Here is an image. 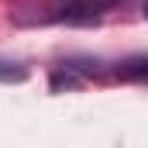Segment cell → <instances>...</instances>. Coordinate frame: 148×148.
I'll return each instance as SVG.
<instances>
[{"instance_id":"cell-1","label":"cell","mask_w":148,"mask_h":148,"mask_svg":"<svg viewBox=\"0 0 148 148\" xmlns=\"http://www.w3.org/2000/svg\"><path fill=\"white\" fill-rule=\"evenodd\" d=\"M28 69L21 62H10V59H0V83H24Z\"/></svg>"},{"instance_id":"cell-3","label":"cell","mask_w":148,"mask_h":148,"mask_svg":"<svg viewBox=\"0 0 148 148\" xmlns=\"http://www.w3.org/2000/svg\"><path fill=\"white\" fill-rule=\"evenodd\" d=\"M145 17H148V0H145Z\"/></svg>"},{"instance_id":"cell-2","label":"cell","mask_w":148,"mask_h":148,"mask_svg":"<svg viewBox=\"0 0 148 148\" xmlns=\"http://www.w3.org/2000/svg\"><path fill=\"white\" fill-rule=\"evenodd\" d=\"M121 76H127V79H148V59H131V62H124Z\"/></svg>"}]
</instances>
